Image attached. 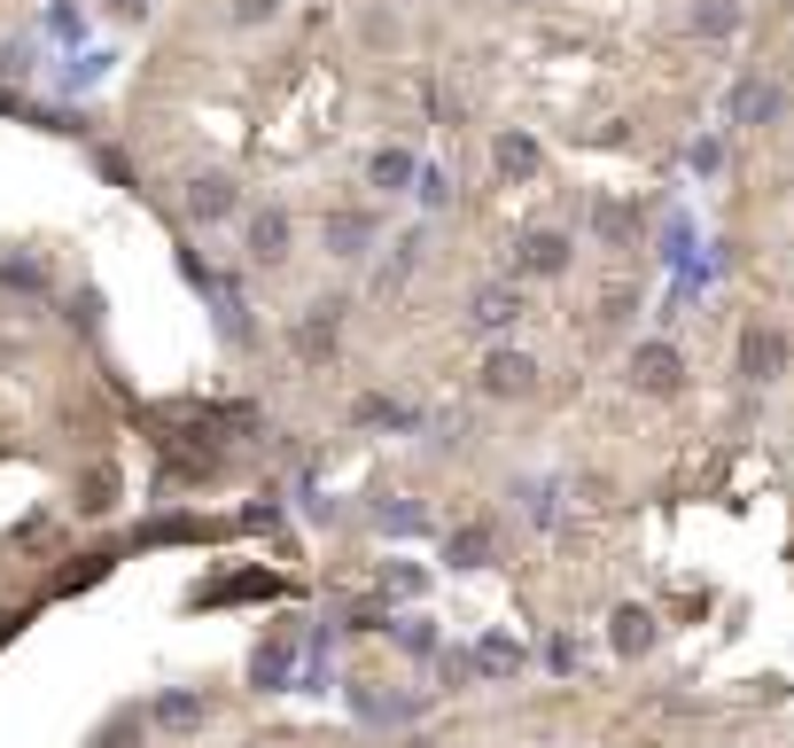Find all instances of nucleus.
<instances>
[{
  "label": "nucleus",
  "mask_w": 794,
  "mask_h": 748,
  "mask_svg": "<svg viewBox=\"0 0 794 748\" xmlns=\"http://www.w3.org/2000/svg\"><path fill=\"white\" fill-rule=\"evenodd\" d=\"M631 382H647V390H678V351H670V344L631 351Z\"/></svg>",
  "instance_id": "nucleus-1"
},
{
  "label": "nucleus",
  "mask_w": 794,
  "mask_h": 748,
  "mask_svg": "<svg viewBox=\"0 0 794 748\" xmlns=\"http://www.w3.org/2000/svg\"><path fill=\"white\" fill-rule=\"evenodd\" d=\"M522 266H529V273H561V266H569V242H561V234H529V242H522Z\"/></svg>",
  "instance_id": "nucleus-2"
},
{
  "label": "nucleus",
  "mask_w": 794,
  "mask_h": 748,
  "mask_svg": "<svg viewBox=\"0 0 794 748\" xmlns=\"http://www.w3.org/2000/svg\"><path fill=\"white\" fill-rule=\"evenodd\" d=\"M779 359H786V344L756 327V336H748V375H763V382H771V375H779Z\"/></svg>",
  "instance_id": "nucleus-3"
},
{
  "label": "nucleus",
  "mask_w": 794,
  "mask_h": 748,
  "mask_svg": "<svg viewBox=\"0 0 794 748\" xmlns=\"http://www.w3.org/2000/svg\"><path fill=\"white\" fill-rule=\"evenodd\" d=\"M249 242H257V258H281V242H289V219H281V211H273V219H257V234H249Z\"/></svg>",
  "instance_id": "nucleus-4"
},
{
  "label": "nucleus",
  "mask_w": 794,
  "mask_h": 748,
  "mask_svg": "<svg viewBox=\"0 0 794 748\" xmlns=\"http://www.w3.org/2000/svg\"><path fill=\"white\" fill-rule=\"evenodd\" d=\"M529 375H538L529 359H491V390H529Z\"/></svg>",
  "instance_id": "nucleus-5"
},
{
  "label": "nucleus",
  "mask_w": 794,
  "mask_h": 748,
  "mask_svg": "<svg viewBox=\"0 0 794 748\" xmlns=\"http://www.w3.org/2000/svg\"><path fill=\"white\" fill-rule=\"evenodd\" d=\"M499 164H506V172H538V148H529V141H499Z\"/></svg>",
  "instance_id": "nucleus-6"
},
{
  "label": "nucleus",
  "mask_w": 794,
  "mask_h": 748,
  "mask_svg": "<svg viewBox=\"0 0 794 748\" xmlns=\"http://www.w3.org/2000/svg\"><path fill=\"white\" fill-rule=\"evenodd\" d=\"M195 211L219 219V211H226V180H203V188H195Z\"/></svg>",
  "instance_id": "nucleus-7"
},
{
  "label": "nucleus",
  "mask_w": 794,
  "mask_h": 748,
  "mask_svg": "<svg viewBox=\"0 0 794 748\" xmlns=\"http://www.w3.org/2000/svg\"><path fill=\"white\" fill-rule=\"evenodd\" d=\"M405 172H413V164H405V156H374V180H382V188H398Z\"/></svg>",
  "instance_id": "nucleus-8"
},
{
  "label": "nucleus",
  "mask_w": 794,
  "mask_h": 748,
  "mask_svg": "<svg viewBox=\"0 0 794 748\" xmlns=\"http://www.w3.org/2000/svg\"><path fill=\"white\" fill-rule=\"evenodd\" d=\"M118 9H125V16H141V9H148V0H118Z\"/></svg>",
  "instance_id": "nucleus-9"
}]
</instances>
